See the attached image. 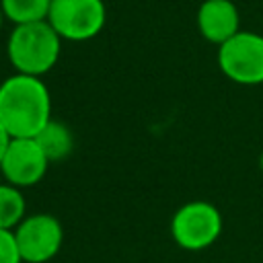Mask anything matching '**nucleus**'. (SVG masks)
I'll return each instance as SVG.
<instances>
[{
    "label": "nucleus",
    "mask_w": 263,
    "mask_h": 263,
    "mask_svg": "<svg viewBox=\"0 0 263 263\" xmlns=\"http://www.w3.org/2000/svg\"><path fill=\"white\" fill-rule=\"evenodd\" d=\"M51 119V95L43 78L14 72L0 82V123L10 138H35Z\"/></svg>",
    "instance_id": "nucleus-1"
},
{
    "label": "nucleus",
    "mask_w": 263,
    "mask_h": 263,
    "mask_svg": "<svg viewBox=\"0 0 263 263\" xmlns=\"http://www.w3.org/2000/svg\"><path fill=\"white\" fill-rule=\"evenodd\" d=\"M60 53L62 37L47 21L14 25L6 41L8 62L18 74L43 78L58 64Z\"/></svg>",
    "instance_id": "nucleus-2"
},
{
    "label": "nucleus",
    "mask_w": 263,
    "mask_h": 263,
    "mask_svg": "<svg viewBox=\"0 0 263 263\" xmlns=\"http://www.w3.org/2000/svg\"><path fill=\"white\" fill-rule=\"evenodd\" d=\"M224 228L220 210L203 199L183 203L171 220V236L183 251H205L212 247Z\"/></svg>",
    "instance_id": "nucleus-3"
},
{
    "label": "nucleus",
    "mask_w": 263,
    "mask_h": 263,
    "mask_svg": "<svg viewBox=\"0 0 263 263\" xmlns=\"http://www.w3.org/2000/svg\"><path fill=\"white\" fill-rule=\"evenodd\" d=\"M218 66L222 74L236 84H263V35L240 29L218 45Z\"/></svg>",
    "instance_id": "nucleus-4"
},
{
    "label": "nucleus",
    "mask_w": 263,
    "mask_h": 263,
    "mask_svg": "<svg viewBox=\"0 0 263 263\" xmlns=\"http://www.w3.org/2000/svg\"><path fill=\"white\" fill-rule=\"evenodd\" d=\"M47 23L62 41H88L103 31L107 6L103 0H51Z\"/></svg>",
    "instance_id": "nucleus-5"
},
{
    "label": "nucleus",
    "mask_w": 263,
    "mask_h": 263,
    "mask_svg": "<svg viewBox=\"0 0 263 263\" xmlns=\"http://www.w3.org/2000/svg\"><path fill=\"white\" fill-rule=\"evenodd\" d=\"M12 232L23 263H47L60 253L64 242L62 222L47 212L27 214Z\"/></svg>",
    "instance_id": "nucleus-6"
},
{
    "label": "nucleus",
    "mask_w": 263,
    "mask_h": 263,
    "mask_svg": "<svg viewBox=\"0 0 263 263\" xmlns=\"http://www.w3.org/2000/svg\"><path fill=\"white\" fill-rule=\"evenodd\" d=\"M49 164V158L35 138H10L0 160V175L6 183L29 189L43 181Z\"/></svg>",
    "instance_id": "nucleus-7"
},
{
    "label": "nucleus",
    "mask_w": 263,
    "mask_h": 263,
    "mask_svg": "<svg viewBox=\"0 0 263 263\" xmlns=\"http://www.w3.org/2000/svg\"><path fill=\"white\" fill-rule=\"evenodd\" d=\"M195 25L205 41L222 45L240 31V14L232 0H203L197 8Z\"/></svg>",
    "instance_id": "nucleus-8"
},
{
    "label": "nucleus",
    "mask_w": 263,
    "mask_h": 263,
    "mask_svg": "<svg viewBox=\"0 0 263 263\" xmlns=\"http://www.w3.org/2000/svg\"><path fill=\"white\" fill-rule=\"evenodd\" d=\"M37 144L41 146V150L45 152V156L49 158V162H60L64 158H68L74 150V136L72 129L62 123L51 119L37 136H35Z\"/></svg>",
    "instance_id": "nucleus-9"
},
{
    "label": "nucleus",
    "mask_w": 263,
    "mask_h": 263,
    "mask_svg": "<svg viewBox=\"0 0 263 263\" xmlns=\"http://www.w3.org/2000/svg\"><path fill=\"white\" fill-rule=\"evenodd\" d=\"M25 216H27V199L23 195V189L6 181L0 183V228L14 230Z\"/></svg>",
    "instance_id": "nucleus-10"
},
{
    "label": "nucleus",
    "mask_w": 263,
    "mask_h": 263,
    "mask_svg": "<svg viewBox=\"0 0 263 263\" xmlns=\"http://www.w3.org/2000/svg\"><path fill=\"white\" fill-rule=\"evenodd\" d=\"M51 0H0V8L8 23L29 25L47 21Z\"/></svg>",
    "instance_id": "nucleus-11"
},
{
    "label": "nucleus",
    "mask_w": 263,
    "mask_h": 263,
    "mask_svg": "<svg viewBox=\"0 0 263 263\" xmlns=\"http://www.w3.org/2000/svg\"><path fill=\"white\" fill-rule=\"evenodd\" d=\"M0 263H23L12 230L0 228Z\"/></svg>",
    "instance_id": "nucleus-12"
},
{
    "label": "nucleus",
    "mask_w": 263,
    "mask_h": 263,
    "mask_svg": "<svg viewBox=\"0 0 263 263\" xmlns=\"http://www.w3.org/2000/svg\"><path fill=\"white\" fill-rule=\"evenodd\" d=\"M8 142H10V136H8V132L4 129V125L0 123V160H2V154H4V150H6V146H8Z\"/></svg>",
    "instance_id": "nucleus-13"
},
{
    "label": "nucleus",
    "mask_w": 263,
    "mask_h": 263,
    "mask_svg": "<svg viewBox=\"0 0 263 263\" xmlns=\"http://www.w3.org/2000/svg\"><path fill=\"white\" fill-rule=\"evenodd\" d=\"M4 21H6V16H4V12H2V8H0V31H2V27H4Z\"/></svg>",
    "instance_id": "nucleus-14"
},
{
    "label": "nucleus",
    "mask_w": 263,
    "mask_h": 263,
    "mask_svg": "<svg viewBox=\"0 0 263 263\" xmlns=\"http://www.w3.org/2000/svg\"><path fill=\"white\" fill-rule=\"evenodd\" d=\"M259 168H261V173H263V150H261V154H259Z\"/></svg>",
    "instance_id": "nucleus-15"
}]
</instances>
